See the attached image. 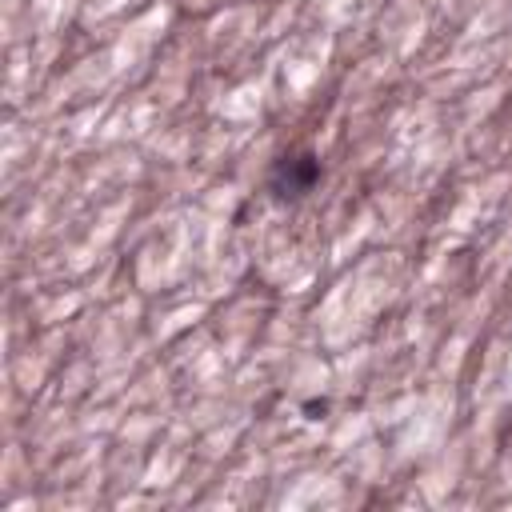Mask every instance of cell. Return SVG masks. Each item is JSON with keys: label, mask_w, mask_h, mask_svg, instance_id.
I'll return each instance as SVG.
<instances>
[{"label": "cell", "mask_w": 512, "mask_h": 512, "mask_svg": "<svg viewBox=\"0 0 512 512\" xmlns=\"http://www.w3.org/2000/svg\"><path fill=\"white\" fill-rule=\"evenodd\" d=\"M316 180H320V160H316V152H312V148H296V152H288V156L276 160V168H272V176H268V188H272V196H280V200H300L304 192L316 188Z\"/></svg>", "instance_id": "1"}]
</instances>
